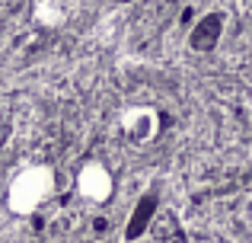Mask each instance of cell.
Masks as SVG:
<instances>
[{
    "label": "cell",
    "instance_id": "obj_1",
    "mask_svg": "<svg viewBox=\"0 0 252 243\" xmlns=\"http://www.w3.org/2000/svg\"><path fill=\"white\" fill-rule=\"evenodd\" d=\"M55 189V173L51 167H26L13 176L6 189V205L13 214H32Z\"/></svg>",
    "mask_w": 252,
    "mask_h": 243
},
{
    "label": "cell",
    "instance_id": "obj_2",
    "mask_svg": "<svg viewBox=\"0 0 252 243\" xmlns=\"http://www.w3.org/2000/svg\"><path fill=\"white\" fill-rule=\"evenodd\" d=\"M77 189L86 202H105L112 195V173L102 163H86L77 173Z\"/></svg>",
    "mask_w": 252,
    "mask_h": 243
},
{
    "label": "cell",
    "instance_id": "obj_3",
    "mask_svg": "<svg viewBox=\"0 0 252 243\" xmlns=\"http://www.w3.org/2000/svg\"><path fill=\"white\" fill-rule=\"evenodd\" d=\"M223 35V13H204L195 23V29L189 32L191 51H214V45Z\"/></svg>",
    "mask_w": 252,
    "mask_h": 243
},
{
    "label": "cell",
    "instance_id": "obj_4",
    "mask_svg": "<svg viewBox=\"0 0 252 243\" xmlns=\"http://www.w3.org/2000/svg\"><path fill=\"white\" fill-rule=\"evenodd\" d=\"M122 128H125V135H128L131 144H144L157 135V112L154 109H134V112L125 115Z\"/></svg>",
    "mask_w": 252,
    "mask_h": 243
},
{
    "label": "cell",
    "instance_id": "obj_5",
    "mask_svg": "<svg viewBox=\"0 0 252 243\" xmlns=\"http://www.w3.org/2000/svg\"><path fill=\"white\" fill-rule=\"evenodd\" d=\"M157 205H160V202H157V192L141 195V202L134 205V211H131V218H128V227H125V240H137L147 231L154 214H157Z\"/></svg>",
    "mask_w": 252,
    "mask_h": 243
}]
</instances>
